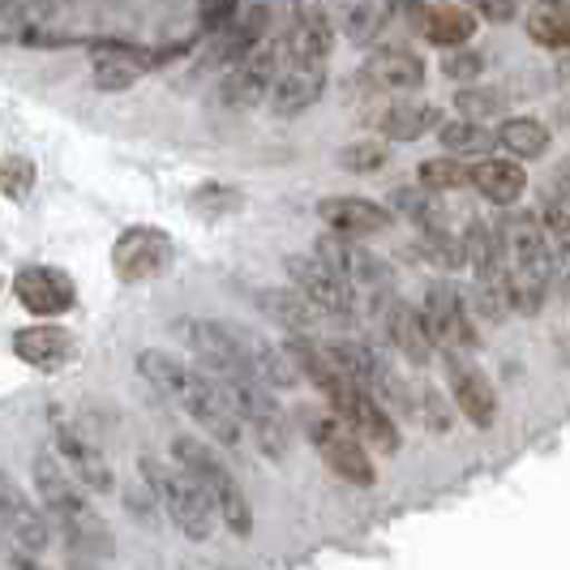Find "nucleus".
<instances>
[{
    "instance_id": "nucleus-49",
    "label": "nucleus",
    "mask_w": 570,
    "mask_h": 570,
    "mask_svg": "<svg viewBox=\"0 0 570 570\" xmlns=\"http://www.w3.org/2000/svg\"><path fill=\"white\" fill-rule=\"evenodd\" d=\"M558 82H562V86L570 90V57H567V60H558Z\"/></svg>"
},
{
    "instance_id": "nucleus-14",
    "label": "nucleus",
    "mask_w": 570,
    "mask_h": 570,
    "mask_svg": "<svg viewBox=\"0 0 570 570\" xmlns=\"http://www.w3.org/2000/svg\"><path fill=\"white\" fill-rule=\"evenodd\" d=\"M317 254L326 257L331 266H340L352 287H361V292H373V301L395 292V271H391L386 262H377L370 249H361V240H347V236H335V232H326V236L317 240Z\"/></svg>"
},
{
    "instance_id": "nucleus-37",
    "label": "nucleus",
    "mask_w": 570,
    "mask_h": 570,
    "mask_svg": "<svg viewBox=\"0 0 570 570\" xmlns=\"http://www.w3.org/2000/svg\"><path fill=\"white\" fill-rule=\"evenodd\" d=\"M455 108L459 116H468V120H493V116H502L507 112V90L502 86H463L455 95Z\"/></svg>"
},
{
    "instance_id": "nucleus-17",
    "label": "nucleus",
    "mask_w": 570,
    "mask_h": 570,
    "mask_svg": "<svg viewBox=\"0 0 570 570\" xmlns=\"http://www.w3.org/2000/svg\"><path fill=\"white\" fill-rule=\"evenodd\" d=\"M446 377H451V400H455L468 425H498V391L476 365H468V356H446Z\"/></svg>"
},
{
    "instance_id": "nucleus-45",
    "label": "nucleus",
    "mask_w": 570,
    "mask_h": 570,
    "mask_svg": "<svg viewBox=\"0 0 570 570\" xmlns=\"http://www.w3.org/2000/svg\"><path fill=\"white\" fill-rule=\"evenodd\" d=\"M198 22H202V30H210V35L228 30L232 22H236V0H202Z\"/></svg>"
},
{
    "instance_id": "nucleus-21",
    "label": "nucleus",
    "mask_w": 570,
    "mask_h": 570,
    "mask_svg": "<svg viewBox=\"0 0 570 570\" xmlns=\"http://www.w3.org/2000/svg\"><path fill=\"white\" fill-rule=\"evenodd\" d=\"M0 514H4V532L13 537L18 549H27V553H43V549L52 544V528H48V519L35 511V502H27V493L13 485L9 476L0 481Z\"/></svg>"
},
{
    "instance_id": "nucleus-1",
    "label": "nucleus",
    "mask_w": 570,
    "mask_h": 570,
    "mask_svg": "<svg viewBox=\"0 0 570 570\" xmlns=\"http://www.w3.org/2000/svg\"><path fill=\"white\" fill-rule=\"evenodd\" d=\"M138 373H142L146 382L159 391V395H168L194 425L210 438V442H219V446H228L236 451L245 438H249V429L240 421V412H236V403H232L228 386L215 377V373L206 370H194V365H185L180 356H171L164 347H142L138 352Z\"/></svg>"
},
{
    "instance_id": "nucleus-28",
    "label": "nucleus",
    "mask_w": 570,
    "mask_h": 570,
    "mask_svg": "<svg viewBox=\"0 0 570 570\" xmlns=\"http://www.w3.org/2000/svg\"><path fill=\"white\" fill-rule=\"evenodd\" d=\"M446 125V116L438 104H429V99H400V104H391L386 112H382V138L386 142H416V138H425V134H438Z\"/></svg>"
},
{
    "instance_id": "nucleus-8",
    "label": "nucleus",
    "mask_w": 570,
    "mask_h": 570,
    "mask_svg": "<svg viewBox=\"0 0 570 570\" xmlns=\"http://www.w3.org/2000/svg\"><path fill=\"white\" fill-rule=\"evenodd\" d=\"M189 52V39L176 48H146V43H129V39H95V57H90V78L95 90L104 95H120L129 86H138L159 65H168L171 57Z\"/></svg>"
},
{
    "instance_id": "nucleus-13",
    "label": "nucleus",
    "mask_w": 570,
    "mask_h": 570,
    "mask_svg": "<svg viewBox=\"0 0 570 570\" xmlns=\"http://www.w3.org/2000/svg\"><path fill=\"white\" fill-rule=\"evenodd\" d=\"M331 407L340 412L347 425L361 433V442L377 451V455H395L400 451V429H395V416H391V407L370 395V391H361L356 382H347V391H343L340 400H331Z\"/></svg>"
},
{
    "instance_id": "nucleus-20",
    "label": "nucleus",
    "mask_w": 570,
    "mask_h": 570,
    "mask_svg": "<svg viewBox=\"0 0 570 570\" xmlns=\"http://www.w3.org/2000/svg\"><path fill=\"white\" fill-rule=\"evenodd\" d=\"M382 326H386V340L395 343V352H400L407 365L425 370L429 361L438 356V343L429 335L421 309H412V305H403V301L391 296V301L382 305Z\"/></svg>"
},
{
    "instance_id": "nucleus-3",
    "label": "nucleus",
    "mask_w": 570,
    "mask_h": 570,
    "mask_svg": "<svg viewBox=\"0 0 570 570\" xmlns=\"http://www.w3.org/2000/svg\"><path fill=\"white\" fill-rule=\"evenodd\" d=\"M142 481L155 489V498H159L164 514L180 528L185 541L202 544L215 537V528H219L224 514H219L215 493L202 485L198 476H189L180 463L171 468V463H159V459L142 455Z\"/></svg>"
},
{
    "instance_id": "nucleus-46",
    "label": "nucleus",
    "mask_w": 570,
    "mask_h": 570,
    "mask_svg": "<svg viewBox=\"0 0 570 570\" xmlns=\"http://www.w3.org/2000/svg\"><path fill=\"white\" fill-rule=\"evenodd\" d=\"M476 9H481L485 22H511L519 0H476Z\"/></svg>"
},
{
    "instance_id": "nucleus-34",
    "label": "nucleus",
    "mask_w": 570,
    "mask_h": 570,
    "mask_svg": "<svg viewBox=\"0 0 570 570\" xmlns=\"http://www.w3.org/2000/svg\"><path fill=\"white\" fill-rule=\"evenodd\" d=\"M528 35H532V43H541V48L567 52L570 48V4H541V9H532Z\"/></svg>"
},
{
    "instance_id": "nucleus-36",
    "label": "nucleus",
    "mask_w": 570,
    "mask_h": 570,
    "mask_svg": "<svg viewBox=\"0 0 570 570\" xmlns=\"http://www.w3.org/2000/svg\"><path fill=\"white\" fill-rule=\"evenodd\" d=\"M416 180L425 189H433V194H455V189H463L472 180V168L459 155H442V159H425L421 171H416Z\"/></svg>"
},
{
    "instance_id": "nucleus-9",
    "label": "nucleus",
    "mask_w": 570,
    "mask_h": 570,
    "mask_svg": "<svg viewBox=\"0 0 570 570\" xmlns=\"http://www.w3.org/2000/svg\"><path fill=\"white\" fill-rule=\"evenodd\" d=\"M421 317H425L429 335H433L442 356H468V352H476L481 335H476V326L468 317V296L459 292V284H451V279L429 284Z\"/></svg>"
},
{
    "instance_id": "nucleus-44",
    "label": "nucleus",
    "mask_w": 570,
    "mask_h": 570,
    "mask_svg": "<svg viewBox=\"0 0 570 570\" xmlns=\"http://www.w3.org/2000/svg\"><path fill=\"white\" fill-rule=\"evenodd\" d=\"M421 421H425L433 433H451V407L442 400V391H421Z\"/></svg>"
},
{
    "instance_id": "nucleus-24",
    "label": "nucleus",
    "mask_w": 570,
    "mask_h": 570,
    "mask_svg": "<svg viewBox=\"0 0 570 570\" xmlns=\"http://www.w3.org/2000/svg\"><path fill=\"white\" fill-rule=\"evenodd\" d=\"M326 90V65H292L279 73V82L271 90V112L275 116H301L305 108H314Z\"/></svg>"
},
{
    "instance_id": "nucleus-41",
    "label": "nucleus",
    "mask_w": 570,
    "mask_h": 570,
    "mask_svg": "<svg viewBox=\"0 0 570 570\" xmlns=\"http://www.w3.org/2000/svg\"><path fill=\"white\" fill-rule=\"evenodd\" d=\"M386 146L377 142V138H361V142H347L340 150V168L352 171V176H373V171L386 168Z\"/></svg>"
},
{
    "instance_id": "nucleus-26",
    "label": "nucleus",
    "mask_w": 570,
    "mask_h": 570,
    "mask_svg": "<svg viewBox=\"0 0 570 570\" xmlns=\"http://www.w3.org/2000/svg\"><path fill=\"white\" fill-rule=\"evenodd\" d=\"M365 82L382 86V90H421L425 86V60L416 57L412 48H377L370 60H365Z\"/></svg>"
},
{
    "instance_id": "nucleus-48",
    "label": "nucleus",
    "mask_w": 570,
    "mask_h": 570,
    "mask_svg": "<svg viewBox=\"0 0 570 570\" xmlns=\"http://www.w3.org/2000/svg\"><path fill=\"white\" fill-rule=\"evenodd\" d=\"M553 189H562V194H570V159H562V164L553 168Z\"/></svg>"
},
{
    "instance_id": "nucleus-16",
    "label": "nucleus",
    "mask_w": 570,
    "mask_h": 570,
    "mask_svg": "<svg viewBox=\"0 0 570 570\" xmlns=\"http://www.w3.org/2000/svg\"><path fill=\"white\" fill-rule=\"evenodd\" d=\"M284 39L292 65H326L331 48H335L326 0H292V27Z\"/></svg>"
},
{
    "instance_id": "nucleus-38",
    "label": "nucleus",
    "mask_w": 570,
    "mask_h": 570,
    "mask_svg": "<svg viewBox=\"0 0 570 570\" xmlns=\"http://www.w3.org/2000/svg\"><path fill=\"white\" fill-rule=\"evenodd\" d=\"M240 206H245V194H240L236 185H224V180L202 185L198 194L189 198V210H194L198 219H224V215L240 210Z\"/></svg>"
},
{
    "instance_id": "nucleus-7",
    "label": "nucleus",
    "mask_w": 570,
    "mask_h": 570,
    "mask_svg": "<svg viewBox=\"0 0 570 570\" xmlns=\"http://www.w3.org/2000/svg\"><path fill=\"white\" fill-rule=\"evenodd\" d=\"M224 386H228L232 403H236L257 451L266 459H284L292 451V425H287L284 403L275 400V386H266L257 377H232Z\"/></svg>"
},
{
    "instance_id": "nucleus-10",
    "label": "nucleus",
    "mask_w": 570,
    "mask_h": 570,
    "mask_svg": "<svg viewBox=\"0 0 570 570\" xmlns=\"http://www.w3.org/2000/svg\"><path fill=\"white\" fill-rule=\"evenodd\" d=\"M284 271L296 292H305L326 317H352L356 309V287L347 284L340 266H331L322 254H287Z\"/></svg>"
},
{
    "instance_id": "nucleus-22",
    "label": "nucleus",
    "mask_w": 570,
    "mask_h": 570,
    "mask_svg": "<svg viewBox=\"0 0 570 570\" xmlns=\"http://www.w3.org/2000/svg\"><path fill=\"white\" fill-rule=\"evenodd\" d=\"M412 27L433 48L451 52V48H468V39L476 35V13L463 4H412Z\"/></svg>"
},
{
    "instance_id": "nucleus-11",
    "label": "nucleus",
    "mask_w": 570,
    "mask_h": 570,
    "mask_svg": "<svg viewBox=\"0 0 570 570\" xmlns=\"http://www.w3.org/2000/svg\"><path fill=\"white\" fill-rule=\"evenodd\" d=\"M287 69V39H266L257 52L232 65L224 86H219V99L228 108H254L262 99H271V90L279 82V73Z\"/></svg>"
},
{
    "instance_id": "nucleus-27",
    "label": "nucleus",
    "mask_w": 570,
    "mask_h": 570,
    "mask_svg": "<svg viewBox=\"0 0 570 570\" xmlns=\"http://www.w3.org/2000/svg\"><path fill=\"white\" fill-rule=\"evenodd\" d=\"M468 185L493 206H514L528 194V168L523 159H476Z\"/></svg>"
},
{
    "instance_id": "nucleus-35",
    "label": "nucleus",
    "mask_w": 570,
    "mask_h": 570,
    "mask_svg": "<svg viewBox=\"0 0 570 570\" xmlns=\"http://www.w3.org/2000/svg\"><path fill=\"white\" fill-rule=\"evenodd\" d=\"M416 254L438 271H463L468 266V245L455 232H421L416 236Z\"/></svg>"
},
{
    "instance_id": "nucleus-12",
    "label": "nucleus",
    "mask_w": 570,
    "mask_h": 570,
    "mask_svg": "<svg viewBox=\"0 0 570 570\" xmlns=\"http://www.w3.org/2000/svg\"><path fill=\"white\" fill-rule=\"evenodd\" d=\"M176 257V245L164 228L155 224H138V228H125L112 245V271L120 284H146V279H159Z\"/></svg>"
},
{
    "instance_id": "nucleus-6",
    "label": "nucleus",
    "mask_w": 570,
    "mask_h": 570,
    "mask_svg": "<svg viewBox=\"0 0 570 570\" xmlns=\"http://www.w3.org/2000/svg\"><path fill=\"white\" fill-rule=\"evenodd\" d=\"M176 340L185 343L206 373H215L219 382L232 377H254V356H249V335L232 331L228 322L215 317H176Z\"/></svg>"
},
{
    "instance_id": "nucleus-18",
    "label": "nucleus",
    "mask_w": 570,
    "mask_h": 570,
    "mask_svg": "<svg viewBox=\"0 0 570 570\" xmlns=\"http://www.w3.org/2000/svg\"><path fill=\"white\" fill-rule=\"evenodd\" d=\"M317 219L326 224V232L347 236V240H370L395 224L391 206H377L370 198H322L317 202Z\"/></svg>"
},
{
    "instance_id": "nucleus-33",
    "label": "nucleus",
    "mask_w": 570,
    "mask_h": 570,
    "mask_svg": "<svg viewBox=\"0 0 570 570\" xmlns=\"http://www.w3.org/2000/svg\"><path fill=\"white\" fill-rule=\"evenodd\" d=\"M438 142L446 146V155H485L489 146H498V134H489L481 120L459 116L438 129Z\"/></svg>"
},
{
    "instance_id": "nucleus-4",
    "label": "nucleus",
    "mask_w": 570,
    "mask_h": 570,
    "mask_svg": "<svg viewBox=\"0 0 570 570\" xmlns=\"http://www.w3.org/2000/svg\"><path fill=\"white\" fill-rule=\"evenodd\" d=\"M171 463H180L189 476H198L202 485L215 493L219 514H224V523H228L232 537H240V541L254 537V507H249L245 489H240V481H236V472L210 451L206 438H194V433L171 438Z\"/></svg>"
},
{
    "instance_id": "nucleus-47",
    "label": "nucleus",
    "mask_w": 570,
    "mask_h": 570,
    "mask_svg": "<svg viewBox=\"0 0 570 570\" xmlns=\"http://www.w3.org/2000/svg\"><path fill=\"white\" fill-rule=\"evenodd\" d=\"M9 567L13 570H48L43 562H39V553H27V549H18V544L9 549Z\"/></svg>"
},
{
    "instance_id": "nucleus-15",
    "label": "nucleus",
    "mask_w": 570,
    "mask_h": 570,
    "mask_svg": "<svg viewBox=\"0 0 570 570\" xmlns=\"http://www.w3.org/2000/svg\"><path fill=\"white\" fill-rule=\"evenodd\" d=\"M13 296H18V305L27 314L60 317L78 305V284L57 266H22L13 275Z\"/></svg>"
},
{
    "instance_id": "nucleus-43",
    "label": "nucleus",
    "mask_w": 570,
    "mask_h": 570,
    "mask_svg": "<svg viewBox=\"0 0 570 570\" xmlns=\"http://www.w3.org/2000/svg\"><path fill=\"white\" fill-rule=\"evenodd\" d=\"M442 73H446L451 82H476V78L485 73V57L472 52V48H451V52L442 57Z\"/></svg>"
},
{
    "instance_id": "nucleus-39",
    "label": "nucleus",
    "mask_w": 570,
    "mask_h": 570,
    "mask_svg": "<svg viewBox=\"0 0 570 570\" xmlns=\"http://www.w3.org/2000/svg\"><path fill=\"white\" fill-rule=\"evenodd\" d=\"M382 27H386V4H382V0H356L352 13H347V22H343V35L365 48V43L377 39Z\"/></svg>"
},
{
    "instance_id": "nucleus-31",
    "label": "nucleus",
    "mask_w": 570,
    "mask_h": 570,
    "mask_svg": "<svg viewBox=\"0 0 570 570\" xmlns=\"http://www.w3.org/2000/svg\"><path fill=\"white\" fill-rule=\"evenodd\" d=\"M257 305L275 317L284 331H292V335H314V331H317V314H322V309H317L305 292H296V287L257 292Z\"/></svg>"
},
{
    "instance_id": "nucleus-32",
    "label": "nucleus",
    "mask_w": 570,
    "mask_h": 570,
    "mask_svg": "<svg viewBox=\"0 0 570 570\" xmlns=\"http://www.w3.org/2000/svg\"><path fill=\"white\" fill-rule=\"evenodd\" d=\"M553 142V134H549V125L537 120V116H507L502 125H498V146L511 155V159H541L544 150Z\"/></svg>"
},
{
    "instance_id": "nucleus-42",
    "label": "nucleus",
    "mask_w": 570,
    "mask_h": 570,
    "mask_svg": "<svg viewBox=\"0 0 570 570\" xmlns=\"http://www.w3.org/2000/svg\"><path fill=\"white\" fill-rule=\"evenodd\" d=\"M541 219H544V228H549V240H553V245H570V194L553 189V194L544 198Z\"/></svg>"
},
{
    "instance_id": "nucleus-2",
    "label": "nucleus",
    "mask_w": 570,
    "mask_h": 570,
    "mask_svg": "<svg viewBox=\"0 0 570 570\" xmlns=\"http://www.w3.org/2000/svg\"><path fill=\"white\" fill-rule=\"evenodd\" d=\"M30 472H35V493L43 498V507L48 514L60 523V532H65V549L78 558V562H104V558H112V528H108V519L95 511V502H90V489L65 468V459L57 451H39L35 463H30Z\"/></svg>"
},
{
    "instance_id": "nucleus-40",
    "label": "nucleus",
    "mask_w": 570,
    "mask_h": 570,
    "mask_svg": "<svg viewBox=\"0 0 570 570\" xmlns=\"http://www.w3.org/2000/svg\"><path fill=\"white\" fill-rule=\"evenodd\" d=\"M35 180H39L35 159H27V155H4V164H0V194L4 198L27 202L35 194Z\"/></svg>"
},
{
    "instance_id": "nucleus-5",
    "label": "nucleus",
    "mask_w": 570,
    "mask_h": 570,
    "mask_svg": "<svg viewBox=\"0 0 570 570\" xmlns=\"http://www.w3.org/2000/svg\"><path fill=\"white\" fill-rule=\"evenodd\" d=\"M301 425H305L309 446L322 455V463H326L340 481H347V485H356V489H370L373 481H377L370 446L361 442V433L347 425L335 407H309V412H301Z\"/></svg>"
},
{
    "instance_id": "nucleus-30",
    "label": "nucleus",
    "mask_w": 570,
    "mask_h": 570,
    "mask_svg": "<svg viewBox=\"0 0 570 570\" xmlns=\"http://www.w3.org/2000/svg\"><path fill=\"white\" fill-rule=\"evenodd\" d=\"M391 210L403 215L412 228H421V232H451L442 194L425 189L421 180H416V185H395V189H391Z\"/></svg>"
},
{
    "instance_id": "nucleus-19",
    "label": "nucleus",
    "mask_w": 570,
    "mask_h": 570,
    "mask_svg": "<svg viewBox=\"0 0 570 570\" xmlns=\"http://www.w3.org/2000/svg\"><path fill=\"white\" fill-rule=\"evenodd\" d=\"M13 356L30 365L35 373H60L69 361H73V352H78V343L73 335L57 326V322H39V326H22V331H13Z\"/></svg>"
},
{
    "instance_id": "nucleus-23",
    "label": "nucleus",
    "mask_w": 570,
    "mask_h": 570,
    "mask_svg": "<svg viewBox=\"0 0 570 570\" xmlns=\"http://www.w3.org/2000/svg\"><path fill=\"white\" fill-rule=\"evenodd\" d=\"M52 433H57V446H52V451L65 459V468H69L90 493H112L116 476H112V468H108V459H104V451H95L82 433L69 425H57Z\"/></svg>"
},
{
    "instance_id": "nucleus-29",
    "label": "nucleus",
    "mask_w": 570,
    "mask_h": 570,
    "mask_svg": "<svg viewBox=\"0 0 570 570\" xmlns=\"http://www.w3.org/2000/svg\"><path fill=\"white\" fill-rule=\"evenodd\" d=\"M331 347V356H335V365L347 373V382H356L361 391H370V395H382L386 391V382H391V365L373 352L370 343H356V340H343V343H326Z\"/></svg>"
},
{
    "instance_id": "nucleus-25",
    "label": "nucleus",
    "mask_w": 570,
    "mask_h": 570,
    "mask_svg": "<svg viewBox=\"0 0 570 570\" xmlns=\"http://www.w3.org/2000/svg\"><path fill=\"white\" fill-rule=\"evenodd\" d=\"M271 39V4H254L245 9V18H236L228 30H219V43L210 48V65H240V60L257 52Z\"/></svg>"
}]
</instances>
